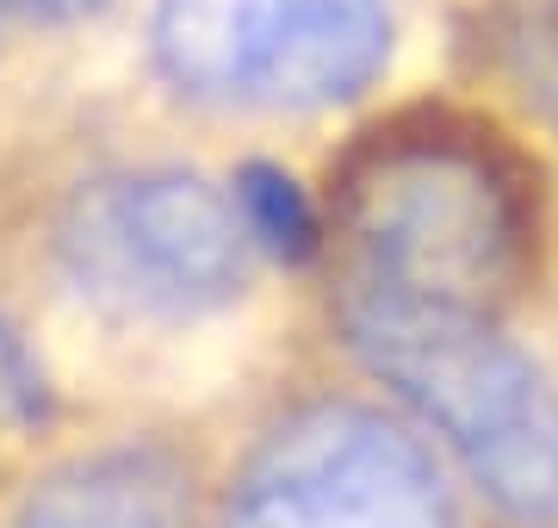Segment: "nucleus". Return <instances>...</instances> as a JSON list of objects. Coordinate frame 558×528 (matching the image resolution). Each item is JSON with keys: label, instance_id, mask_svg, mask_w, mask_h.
I'll use <instances>...</instances> for the list:
<instances>
[{"label": "nucleus", "instance_id": "obj_1", "mask_svg": "<svg viewBox=\"0 0 558 528\" xmlns=\"http://www.w3.org/2000/svg\"><path fill=\"white\" fill-rule=\"evenodd\" d=\"M354 355L453 447L521 528L558 523V392L484 311L354 280L341 299Z\"/></svg>", "mask_w": 558, "mask_h": 528}, {"label": "nucleus", "instance_id": "obj_5", "mask_svg": "<svg viewBox=\"0 0 558 528\" xmlns=\"http://www.w3.org/2000/svg\"><path fill=\"white\" fill-rule=\"evenodd\" d=\"M230 528H453V497L416 435L373 410H304L260 447Z\"/></svg>", "mask_w": 558, "mask_h": 528}, {"label": "nucleus", "instance_id": "obj_6", "mask_svg": "<svg viewBox=\"0 0 558 528\" xmlns=\"http://www.w3.org/2000/svg\"><path fill=\"white\" fill-rule=\"evenodd\" d=\"M25 528H180V485L156 454L81 460L32 504Z\"/></svg>", "mask_w": 558, "mask_h": 528}, {"label": "nucleus", "instance_id": "obj_2", "mask_svg": "<svg viewBox=\"0 0 558 528\" xmlns=\"http://www.w3.org/2000/svg\"><path fill=\"white\" fill-rule=\"evenodd\" d=\"M354 280L435 305L490 311L527 262V193L484 131L453 119L391 124L341 175Z\"/></svg>", "mask_w": 558, "mask_h": 528}, {"label": "nucleus", "instance_id": "obj_4", "mask_svg": "<svg viewBox=\"0 0 558 528\" xmlns=\"http://www.w3.org/2000/svg\"><path fill=\"white\" fill-rule=\"evenodd\" d=\"M248 224L199 175H131L81 193L62 230L69 280L124 317H199L248 280Z\"/></svg>", "mask_w": 558, "mask_h": 528}, {"label": "nucleus", "instance_id": "obj_3", "mask_svg": "<svg viewBox=\"0 0 558 528\" xmlns=\"http://www.w3.org/2000/svg\"><path fill=\"white\" fill-rule=\"evenodd\" d=\"M168 87L242 112H317L373 82L391 50L385 0H156Z\"/></svg>", "mask_w": 558, "mask_h": 528}, {"label": "nucleus", "instance_id": "obj_7", "mask_svg": "<svg viewBox=\"0 0 558 528\" xmlns=\"http://www.w3.org/2000/svg\"><path fill=\"white\" fill-rule=\"evenodd\" d=\"M236 205H242V224H248L255 249H274L286 262H304V255L317 249V218H311L304 193L286 181L279 168H242Z\"/></svg>", "mask_w": 558, "mask_h": 528}]
</instances>
